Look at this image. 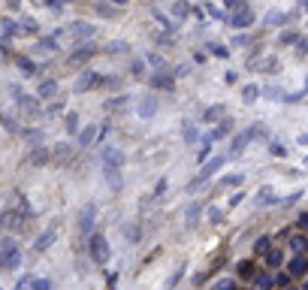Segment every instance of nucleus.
Wrapping results in <instances>:
<instances>
[{"label": "nucleus", "mask_w": 308, "mask_h": 290, "mask_svg": "<svg viewBox=\"0 0 308 290\" xmlns=\"http://www.w3.org/2000/svg\"><path fill=\"white\" fill-rule=\"evenodd\" d=\"M18 266H21V248L15 245L12 236H3V239H0V269L12 272Z\"/></svg>", "instance_id": "f257e3e1"}, {"label": "nucleus", "mask_w": 308, "mask_h": 290, "mask_svg": "<svg viewBox=\"0 0 308 290\" xmlns=\"http://www.w3.org/2000/svg\"><path fill=\"white\" fill-rule=\"evenodd\" d=\"M88 254H91V260H94L97 266H106V263H109L112 248H109V242H106L103 233H91V236H88Z\"/></svg>", "instance_id": "f03ea898"}, {"label": "nucleus", "mask_w": 308, "mask_h": 290, "mask_svg": "<svg viewBox=\"0 0 308 290\" xmlns=\"http://www.w3.org/2000/svg\"><path fill=\"white\" fill-rule=\"evenodd\" d=\"M24 212V209H21ZM15 209H3L0 212V230H9V233H18L24 227V221H30V215H21Z\"/></svg>", "instance_id": "7ed1b4c3"}, {"label": "nucleus", "mask_w": 308, "mask_h": 290, "mask_svg": "<svg viewBox=\"0 0 308 290\" xmlns=\"http://www.w3.org/2000/svg\"><path fill=\"white\" fill-rule=\"evenodd\" d=\"M100 163H103V169H121L127 163V154L118 148V145H106V148L100 151Z\"/></svg>", "instance_id": "20e7f679"}, {"label": "nucleus", "mask_w": 308, "mask_h": 290, "mask_svg": "<svg viewBox=\"0 0 308 290\" xmlns=\"http://www.w3.org/2000/svg\"><path fill=\"white\" fill-rule=\"evenodd\" d=\"M61 36H67L70 43H85L88 36H94V24H88V21H76V24H70L67 30L58 33V40H61Z\"/></svg>", "instance_id": "39448f33"}, {"label": "nucleus", "mask_w": 308, "mask_h": 290, "mask_svg": "<svg viewBox=\"0 0 308 290\" xmlns=\"http://www.w3.org/2000/svg\"><path fill=\"white\" fill-rule=\"evenodd\" d=\"M94 221H97V203H85L79 212V233L91 236L94 233Z\"/></svg>", "instance_id": "423d86ee"}, {"label": "nucleus", "mask_w": 308, "mask_h": 290, "mask_svg": "<svg viewBox=\"0 0 308 290\" xmlns=\"http://www.w3.org/2000/svg\"><path fill=\"white\" fill-rule=\"evenodd\" d=\"M12 94H15V106L21 109V112H27V115L40 112V106H36V100H33L30 94H24V91H18V88H12Z\"/></svg>", "instance_id": "0eeeda50"}, {"label": "nucleus", "mask_w": 308, "mask_h": 290, "mask_svg": "<svg viewBox=\"0 0 308 290\" xmlns=\"http://www.w3.org/2000/svg\"><path fill=\"white\" fill-rule=\"evenodd\" d=\"M287 272H290V278H305L308 275V257L305 254H293V260L287 263Z\"/></svg>", "instance_id": "6e6552de"}, {"label": "nucleus", "mask_w": 308, "mask_h": 290, "mask_svg": "<svg viewBox=\"0 0 308 290\" xmlns=\"http://www.w3.org/2000/svg\"><path fill=\"white\" fill-rule=\"evenodd\" d=\"M136 112H139V118H142V121L154 118V115H157V97H142V100H139V106H136Z\"/></svg>", "instance_id": "1a4fd4ad"}, {"label": "nucleus", "mask_w": 308, "mask_h": 290, "mask_svg": "<svg viewBox=\"0 0 308 290\" xmlns=\"http://www.w3.org/2000/svg\"><path fill=\"white\" fill-rule=\"evenodd\" d=\"M94 52H97V49H94L91 43H82L76 52H70V64H85V61H91V58H94Z\"/></svg>", "instance_id": "9d476101"}, {"label": "nucleus", "mask_w": 308, "mask_h": 290, "mask_svg": "<svg viewBox=\"0 0 308 290\" xmlns=\"http://www.w3.org/2000/svg\"><path fill=\"white\" fill-rule=\"evenodd\" d=\"M221 166H224V157H215V160H209V163L200 169V175L194 178V188H197V185H203L206 178H212V175H215V169H221Z\"/></svg>", "instance_id": "9b49d317"}, {"label": "nucleus", "mask_w": 308, "mask_h": 290, "mask_svg": "<svg viewBox=\"0 0 308 290\" xmlns=\"http://www.w3.org/2000/svg\"><path fill=\"white\" fill-rule=\"evenodd\" d=\"M200 215H203V203H190L187 212H184V227L194 230V227L200 224Z\"/></svg>", "instance_id": "f8f14e48"}, {"label": "nucleus", "mask_w": 308, "mask_h": 290, "mask_svg": "<svg viewBox=\"0 0 308 290\" xmlns=\"http://www.w3.org/2000/svg\"><path fill=\"white\" fill-rule=\"evenodd\" d=\"M33 166H46L49 160H52V151L46 148V145H33V151H30V157H27Z\"/></svg>", "instance_id": "ddd939ff"}, {"label": "nucleus", "mask_w": 308, "mask_h": 290, "mask_svg": "<svg viewBox=\"0 0 308 290\" xmlns=\"http://www.w3.org/2000/svg\"><path fill=\"white\" fill-rule=\"evenodd\" d=\"M55 236H58V224H52L46 233H40V239H36V245H33V248H36V251H49V248H52V242H55Z\"/></svg>", "instance_id": "4468645a"}, {"label": "nucleus", "mask_w": 308, "mask_h": 290, "mask_svg": "<svg viewBox=\"0 0 308 290\" xmlns=\"http://www.w3.org/2000/svg\"><path fill=\"white\" fill-rule=\"evenodd\" d=\"M242 181H245V175H242V172H230V175H224V178L218 181V191H227V188H242Z\"/></svg>", "instance_id": "2eb2a0df"}, {"label": "nucleus", "mask_w": 308, "mask_h": 290, "mask_svg": "<svg viewBox=\"0 0 308 290\" xmlns=\"http://www.w3.org/2000/svg\"><path fill=\"white\" fill-rule=\"evenodd\" d=\"M100 82H103V79L97 76V72H85V76L76 82V91H91V88H94V85H100Z\"/></svg>", "instance_id": "dca6fc26"}, {"label": "nucleus", "mask_w": 308, "mask_h": 290, "mask_svg": "<svg viewBox=\"0 0 308 290\" xmlns=\"http://www.w3.org/2000/svg\"><path fill=\"white\" fill-rule=\"evenodd\" d=\"M36 94H40L43 100H55V97H58V82H55V79L40 82V91H36Z\"/></svg>", "instance_id": "f3484780"}, {"label": "nucleus", "mask_w": 308, "mask_h": 290, "mask_svg": "<svg viewBox=\"0 0 308 290\" xmlns=\"http://www.w3.org/2000/svg\"><path fill=\"white\" fill-rule=\"evenodd\" d=\"M251 21H254V12L248 6H239V12L233 15V27H248Z\"/></svg>", "instance_id": "a211bd4d"}, {"label": "nucleus", "mask_w": 308, "mask_h": 290, "mask_svg": "<svg viewBox=\"0 0 308 290\" xmlns=\"http://www.w3.org/2000/svg\"><path fill=\"white\" fill-rule=\"evenodd\" d=\"M151 85H154V88H166V91H172L175 79L169 76V72H157V76H151Z\"/></svg>", "instance_id": "6ab92c4d"}, {"label": "nucleus", "mask_w": 308, "mask_h": 290, "mask_svg": "<svg viewBox=\"0 0 308 290\" xmlns=\"http://www.w3.org/2000/svg\"><path fill=\"white\" fill-rule=\"evenodd\" d=\"M281 263H284V251L269 248V251H266V266H272V269H275V266H281Z\"/></svg>", "instance_id": "aec40b11"}, {"label": "nucleus", "mask_w": 308, "mask_h": 290, "mask_svg": "<svg viewBox=\"0 0 308 290\" xmlns=\"http://www.w3.org/2000/svg\"><path fill=\"white\" fill-rule=\"evenodd\" d=\"M251 139H254L251 133H239V136L233 139V148H230V154H242V151H245V145H248Z\"/></svg>", "instance_id": "412c9836"}, {"label": "nucleus", "mask_w": 308, "mask_h": 290, "mask_svg": "<svg viewBox=\"0 0 308 290\" xmlns=\"http://www.w3.org/2000/svg\"><path fill=\"white\" fill-rule=\"evenodd\" d=\"M275 287H278V281L269 275V272H260V275H257V290H275Z\"/></svg>", "instance_id": "4be33fe9"}, {"label": "nucleus", "mask_w": 308, "mask_h": 290, "mask_svg": "<svg viewBox=\"0 0 308 290\" xmlns=\"http://www.w3.org/2000/svg\"><path fill=\"white\" fill-rule=\"evenodd\" d=\"M94 136H97V124H91V127H85V130L79 133V148H88V145L94 142Z\"/></svg>", "instance_id": "5701e85b"}, {"label": "nucleus", "mask_w": 308, "mask_h": 290, "mask_svg": "<svg viewBox=\"0 0 308 290\" xmlns=\"http://www.w3.org/2000/svg\"><path fill=\"white\" fill-rule=\"evenodd\" d=\"M64 127H67L70 136H76V133H79V115H76V112H67V115H64Z\"/></svg>", "instance_id": "b1692460"}, {"label": "nucleus", "mask_w": 308, "mask_h": 290, "mask_svg": "<svg viewBox=\"0 0 308 290\" xmlns=\"http://www.w3.org/2000/svg\"><path fill=\"white\" fill-rule=\"evenodd\" d=\"M257 203H260V206H272V203H281V200L275 197V191H272V188H260V197H257Z\"/></svg>", "instance_id": "393cba45"}, {"label": "nucleus", "mask_w": 308, "mask_h": 290, "mask_svg": "<svg viewBox=\"0 0 308 290\" xmlns=\"http://www.w3.org/2000/svg\"><path fill=\"white\" fill-rule=\"evenodd\" d=\"M257 97H260V88H257V85H245V88H242V100H245L248 106L257 103Z\"/></svg>", "instance_id": "a878e982"}, {"label": "nucleus", "mask_w": 308, "mask_h": 290, "mask_svg": "<svg viewBox=\"0 0 308 290\" xmlns=\"http://www.w3.org/2000/svg\"><path fill=\"white\" fill-rule=\"evenodd\" d=\"M290 248H293V254H305V251H308V236H293V239H290Z\"/></svg>", "instance_id": "bb28decb"}, {"label": "nucleus", "mask_w": 308, "mask_h": 290, "mask_svg": "<svg viewBox=\"0 0 308 290\" xmlns=\"http://www.w3.org/2000/svg\"><path fill=\"white\" fill-rule=\"evenodd\" d=\"M221 115H224V106L218 103V106H209V109H206L203 121H206V124H212V121H215V118H221Z\"/></svg>", "instance_id": "cd10ccee"}, {"label": "nucleus", "mask_w": 308, "mask_h": 290, "mask_svg": "<svg viewBox=\"0 0 308 290\" xmlns=\"http://www.w3.org/2000/svg\"><path fill=\"white\" fill-rule=\"evenodd\" d=\"M30 290H55V281H52V278H33V281H30Z\"/></svg>", "instance_id": "c85d7f7f"}, {"label": "nucleus", "mask_w": 308, "mask_h": 290, "mask_svg": "<svg viewBox=\"0 0 308 290\" xmlns=\"http://www.w3.org/2000/svg\"><path fill=\"white\" fill-rule=\"evenodd\" d=\"M212 290H239V284H236V278H218Z\"/></svg>", "instance_id": "c756f323"}, {"label": "nucleus", "mask_w": 308, "mask_h": 290, "mask_svg": "<svg viewBox=\"0 0 308 290\" xmlns=\"http://www.w3.org/2000/svg\"><path fill=\"white\" fill-rule=\"evenodd\" d=\"M257 272H254V263L251 260H242L239 263V278H254Z\"/></svg>", "instance_id": "7c9ffc66"}, {"label": "nucleus", "mask_w": 308, "mask_h": 290, "mask_svg": "<svg viewBox=\"0 0 308 290\" xmlns=\"http://www.w3.org/2000/svg\"><path fill=\"white\" fill-rule=\"evenodd\" d=\"M181 275H184V266H175V272L169 275V281H166V290H175L178 287V281H181Z\"/></svg>", "instance_id": "2f4dec72"}, {"label": "nucleus", "mask_w": 308, "mask_h": 290, "mask_svg": "<svg viewBox=\"0 0 308 290\" xmlns=\"http://www.w3.org/2000/svg\"><path fill=\"white\" fill-rule=\"evenodd\" d=\"M269 248H272V239H269V236H260V239L254 242V251H257V254H266Z\"/></svg>", "instance_id": "473e14b6"}, {"label": "nucleus", "mask_w": 308, "mask_h": 290, "mask_svg": "<svg viewBox=\"0 0 308 290\" xmlns=\"http://www.w3.org/2000/svg\"><path fill=\"white\" fill-rule=\"evenodd\" d=\"M18 67L24 70V76H36V64L27 61V58H18Z\"/></svg>", "instance_id": "72a5a7b5"}, {"label": "nucleus", "mask_w": 308, "mask_h": 290, "mask_svg": "<svg viewBox=\"0 0 308 290\" xmlns=\"http://www.w3.org/2000/svg\"><path fill=\"white\" fill-rule=\"evenodd\" d=\"M130 72H133L136 79H142V76H145V61H133V64H130Z\"/></svg>", "instance_id": "f704fd0d"}, {"label": "nucleus", "mask_w": 308, "mask_h": 290, "mask_svg": "<svg viewBox=\"0 0 308 290\" xmlns=\"http://www.w3.org/2000/svg\"><path fill=\"white\" fill-rule=\"evenodd\" d=\"M281 21H284V15H281V12H269V15H266V24H269V27H278Z\"/></svg>", "instance_id": "c9c22d12"}, {"label": "nucleus", "mask_w": 308, "mask_h": 290, "mask_svg": "<svg viewBox=\"0 0 308 290\" xmlns=\"http://www.w3.org/2000/svg\"><path fill=\"white\" fill-rule=\"evenodd\" d=\"M172 12H175V15H178V18H184V15H187V12H190V6H187V3H184V0H178V3H175V6H172Z\"/></svg>", "instance_id": "e433bc0d"}, {"label": "nucleus", "mask_w": 308, "mask_h": 290, "mask_svg": "<svg viewBox=\"0 0 308 290\" xmlns=\"http://www.w3.org/2000/svg\"><path fill=\"white\" fill-rule=\"evenodd\" d=\"M106 52H109V55H121V52H127V43H109Z\"/></svg>", "instance_id": "4c0bfd02"}, {"label": "nucleus", "mask_w": 308, "mask_h": 290, "mask_svg": "<svg viewBox=\"0 0 308 290\" xmlns=\"http://www.w3.org/2000/svg\"><path fill=\"white\" fill-rule=\"evenodd\" d=\"M70 154H73V148H70V145H58V151H55V157H58V160H67Z\"/></svg>", "instance_id": "58836bf2"}, {"label": "nucleus", "mask_w": 308, "mask_h": 290, "mask_svg": "<svg viewBox=\"0 0 308 290\" xmlns=\"http://www.w3.org/2000/svg\"><path fill=\"white\" fill-rule=\"evenodd\" d=\"M124 236L127 242H139V227H124Z\"/></svg>", "instance_id": "ea45409f"}, {"label": "nucleus", "mask_w": 308, "mask_h": 290, "mask_svg": "<svg viewBox=\"0 0 308 290\" xmlns=\"http://www.w3.org/2000/svg\"><path fill=\"white\" fill-rule=\"evenodd\" d=\"M184 139H187V142H197V127L184 124Z\"/></svg>", "instance_id": "a19ab883"}, {"label": "nucleus", "mask_w": 308, "mask_h": 290, "mask_svg": "<svg viewBox=\"0 0 308 290\" xmlns=\"http://www.w3.org/2000/svg\"><path fill=\"white\" fill-rule=\"evenodd\" d=\"M106 106H109V109H124V106H127V97H118V100H109Z\"/></svg>", "instance_id": "79ce46f5"}, {"label": "nucleus", "mask_w": 308, "mask_h": 290, "mask_svg": "<svg viewBox=\"0 0 308 290\" xmlns=\"http://www.w3.org/2000/svg\"><path fill=\"white\" fill-rule=\"evenodd\" d=\"M169 185H166V178H160L157 185H154V197H163V191H166Z\"/></svg>", "instance_id": "37998d69"}, {"label": "nucleus", "mask_w": 308, "mask_h": 290, "mask_svg": "<svg viewBox=\"0 0 308 290\" xmlns=\"http://www.w3.org/2000/svg\"><path fill=\"white\" fill-rule=\"evenodd\" d=\"M21 27H24L27 33H36V21H33V18H21Z\"/></svg>", "instance_id": "c03bdc74"}, {"label": "nucleus", "mask_w": 308, "mask_h": 290, "mask_svg": "<svg viewBox=\"0 0 308 290\" xmlns=\"http://www.w3.org/2000/svg\"><path fill=\"white\" fill-rule=\"evenodd\" d=\"M106 287H109V290L118 287V275H115V272H109V275H106Z\"/></svg>", "instance_id": "a18cd8bd"}, {"label": "nucleus", "mask_w": 308, "mask_h": 290, "mask_svg": "<svg viewBox=\"0 0 308 290\" xmlns=\"http://www.w3.org/2000/svg\"><path fill=\"white\" fill-rule=\"evenodd\" d=\"M221 215H224L221 209H209V221H212V224H218V221H221Z\"/></svg>", "instance_id": "49530a36"}, {"label": "nucleus", "mask_w": 308, "mask_h": 290, "mask_svg": "<svg viewBox=\"0 0 308 290\" xmlns=\"http://www.w3.org/2000/svg\"><path fill=\"white\" fill-rule=\"evenodd\" d=\"M272 154H275V157H284V154H287V148H284V145H278V142H275V145H272Z\"/></svg>", "instance_id": "de8ad7c7"}, {"label": "nucleus", "mask_w": 308, "mask_h": 290, "mask_svg": "<svg viewBox=\"0 0 308 290\" xmlns=\"http://www.w3.org/2000/svg\"><path fill=\"white\" fill-rule=\"evenodd\" d=\"M299 197H302V191H296V194H290V197H287V200H281V203H284V206H293V203H296Z\"/></svg>", "instance_id": "09e8293b"}, {"label": "nucleus", "mask_w": 308, "mask_h": 290, "mask_svg": "<svg viewBox=\"0 0 308 290\" xmlns=\"http://www.w3.org/2000/svg\"><path fill=\"white\" fill-rule=\"evenodd\" d=\"M3 33L12 36V33H15V24H12V21H3Z\"/></svg>", "instance_id": "8fccbe9b"}, {"label": "nucleus", "mask_w": 308, "mask_h": 290, "mask_svg": "<svg viewBox=\"0 0 308 290\" xmlns=\"http://www.w3.org/2000/svg\"><path fill=\"white\" fill-rule=\"evenodd\" d=\"M212 52H215V55H218V58H227V55H230V52H227V49H224V46H212Z\"/></svg>", "instance_id": "3c124183"}, {"label": "nucleus", "mask_w": 308, "mask_h": 290, "mask_svg": "<svg viewBox=\"0 0 308 290\" xmlns=\"http://www.w3.org/2000/svg\"><path fill=\"white\" fill-rule=\"evenodd\" d=\"M227 6H230V9H236V6H245V0H227Z\"/></svg>", "instance_id": "603ef678"}, {"label": "nucleus", "mask_w": 308, "mask_h": 290, "mask_svg": "<svg viewBox=\"0 0 308 290\" xmlns=\"http://www.w3.org/2000/svg\"><path fill=\"white\" fill-rule=\"evenodd\" d=\"M299 227H302V230H308V212H305V215L299 218Z\"/></svg>", "instance_id": "864d4df0"}, {"label": "nucleus", "mask_w": 308, "mask_h": 290, "mask_svg": "<svg viewBox=\"0 0 308 290\" xmlns=\"http://www.w3.org/2000/svg\"><path fill=\"white\" fill-rule=\"evenodd\" d=\"M112 3H115V6H127V3H130V0H112Z\"/></svg>", "instance_id": "5fc2aeb1"}, {"label": "nucleus", "mask_w": 308, "mask_h": 290, "mask_svg": "<svg viewBox=\"0 0 308 290\" xmlns=\"http://www.w3.org/2000/svg\"><path fill=\"white\" fill-rule=\"evenodd\" d=\"M299 145H308V133H302V136H299Z\"/></svg>", "instance_id": "6e6d98bb"}, {"label": "nucleus", "mask_w": 308, "mask_h": 290, "mask_svg": "<svg viewBox=\"0 0 308 290\" xmlns=\"http://www.w3.org/2000/svg\"><path fill=\"white\" fill-rule=\"evenodd\" d=\"M305 9H308V0H305Z\"/></svg>", "instance_id": "4d7b16f0"}, {"label": "nucleus", "mask_w": 308, "mask_h": 290, "mask_svg": "<svg viewBox=\"0 0 308 290\" xmlns=\"http://www.w3.org/2000/svg\"><path fill=\"white\" fill-rule=\"evenodd\" d=\"M302 290H308V284H305V287H302Z\"/></svg>", "instance_id": "13d9d810"}, {"label": "nucleus", "mask_w": 308, "mask_h": 290, "mask_svg": "<svg viewBox=\"0 0 308 290\" xmlns=\"http://www.w3.org/2000/svg\"><path fill=\"white\" fill-rule=\"evenodd\" d=\"M287 290H296V287H287Z\"/></svg>", "instance_id": "bf43d9fd"}]
</instances>
